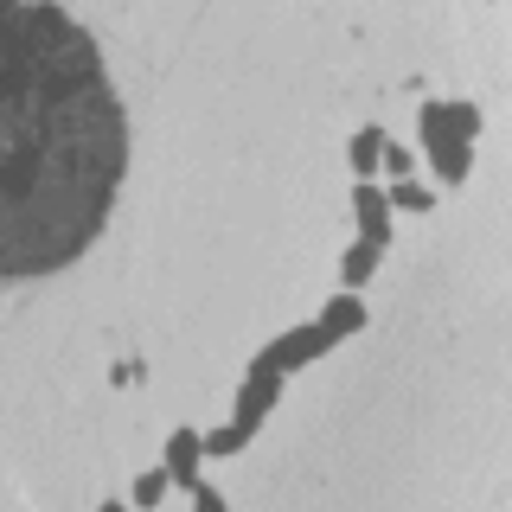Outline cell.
<instances>
[{
	"label": "cell",
	"instance_id": "5",
	"mask_svg": "<svg viewBox=\"0 0 512 512\" xmlns=\"http://www.w3.org/2000/svg\"><path fill=\"white\" fill-rule=\"evenodd\" d=\"M352 218H359V237L365 244H391V199H384L378 180H352Z\"/></svg>",
	"mask_w": 512,
	"mask_h": 512
},
{
	"label": "cell",
	"instance_id": "4",
	"mask_svg": "<svg viewBox=\"0 0 512 512\" xmlns=\"http://www.w3.org/2000/svg\"><path fill=\"white\" fill-rule=\"evenodd\" d=\"M276 397H282V372H263V365H250V372H244V384H237L231 423L244 429V436H256V429H263V416L276 410Z\"/></svg>",
	"mask_w": 512,
	"mask_h": 512
},
{
	"label": "cell",
	"instance_id": "9",
	"mask_svg": "<svg viewBox=\"0 0 512 512\" xmlns=\"http://www.w3.org/2000/svg\"><path fill=\"white\" fill-rule=\"evenodd\" d=\"M378 244H365V237H352V250L340 256V288H365V282H372L378 276Z\"/></svg>",
	"mask_w": 512,
	"mask_h": 512
},
{
	"label": "cell",
	"instance_id": "8",
	"mask_svg": "<svg viewBox=\"0 0 512 512\" xmlns=\"http://www.w3.org/2000/svg\"><path fill=\"white\" fill-rule=\"evenodd\" d=\"M384 128H359V135L346 141V160H352V180H372V173L384 167Z\"/></svg>",
	"mask_w": 512,
	"mask_h": 512
},
{
	"label": "cell",
	"instance_id": "3",
	"mask_svg": "<svg viewBox=\"0 0 512 512\" xmlns=\"http://www.w3.org/2000/svg\"><path fill=\"white\" fill-rule=\"evenodd\" d=\"M327 346H333V340L320 333V320H308V327H288L282 340H269L250 365H263V372H282V378H288V372H301V365H314Z\"/></svg>",
	"mask_w": 512,
	"mask_h": 512
},
{
	"label": "cell",
	"instance_id": "14",
	"mask_svg": "<svg viewBox=\"0 0 512 512\" xmlns=\"http://www.w3.org/2000/svg\"><path fill=\"white\" fill-rule=\"evenodd\" d=\"M192 512H231V506H224L218 487H205V480H199V487H192Z\"/></svg>",
	"mask_w": 512,
	"mask_h": 512
},
{
	"label": "cell",
	"instance_id": "2",
	"mask_svg": "<svg viewBox=\"0 0 512 512\" xmlns=\"http://www.w3.org/2000/svg\"><path fill=\"white\" fill-rule=\"evenodd\" d=\"M416 128H423V154H436V148H474L480 109L474 103H423V109H416Z\"/></svg>",
	"mask_w": 512,
	"mask_h": 512
},
{
	"label": "cell",
	"instance_id": "11",
	"mask_svg": "<svg viewBox=\"0 0 512 512\" xmlns=\"http://www.w3.org/2000/svg\"><path fill=\"white\" fill-rule=\"evenodd\" d=\"M384 199H391V212H436V192H429L423 180H391Z\"/></svg>",
	"mask_w": 512,
	"mask_h": 512
},
{
	"label": "cell",
	"instance_id": "1",
	"mask_svg": "<svg viewBox=\"0 0 512 512\" xmlns=\"http://www.w3.org/2000/svg\"><path fill=\"white\" fill-rule=\"evenodd\" d=\"M122 180L128 109L103 45L52 0H0V282L71 269Z\"/></svg>",
	"mask_w": 512,
	"mask_h": 512
},
{
	"label": "cell",
	"instance_id": "6",
	"mask_svg": "<svg viewBox=\"0 0 512 512\" xmlns=\"http://www.w3.org/2000/svg\"><path fill=\"white\" fill-rule=\"evenodd\" d=\"M199 468H205V436L199 429H173L167 436V474H173V487H199Z\"/></svg>",
	"mask_w": 512,
	"mask_h": 512
},
{
	"label": "cell",
	"instance_id": "15",
	"mask_svg": "<svg viewBox=\"0 0 512 512\" xmlns=\"http://www.w3.org/2000/svg\"><path fill=\"white\" fill-rule=\"evenodd\" d=\"M96 512H135V506H128V500H103V506H96Z\"/></svg>",
	"mask_w": 512,
	"mask_h": 512
},
{
	"label": "cell",
	"instance_id": "10",
	"mask_svg": "<svg viewBox=\"0 0 512 512\" xmlns=\"http://www.w3.org/2000/svg\"><path fill=\"white\" fill-rule=\"evenodd\" d=\"M167 487H173V474H167V468L135 474V487H128V506H135V512H154L160 500H167Z\"/></svg>",
	"mask_w": 512,
	"mask_h": 512
},
{
	"label": "cell",
	"instance_id": "7",
	"mask_svg": "<svg viewBox=\"0 0 512 512\" xmlns=\"http://www.w3.org/2000/svg\"><path fill=\"white\" fill-rule=\"evenodd\" d=\"M359 327H365V295L359 288H340V295L320 308V333H327V340H346V333H359Z\"/></svg>",
	"mask_w": 512,
	"mask_h": 512
},
{
	"label": "cell",
	"instance_id": "12",
	"mask_svg": "<svg viewBox=\"0 0 512 512\" xmlns=\"http://www.w3.org/2000/svg\"><path fill=\"white\" fill-rule=\"evenodd\" d=\"M250 436L237 423H224V429H205V455H237V448H244Z\"/></svg>",
	"mask_w": 512,
	"mask_h": 512
},
{
	"label": "cell",
	"instance_id": "13",
	"mask_svg": "<svg viewBox=\"0 0 512 512\" xmlns=\"http://www.w3.org/2000/svg\"><path fill=\"white\" fill-rule=\"evenodd\" d=\"M384 173H391V180H416V154L397 148V141H384Z\"/></svg>",
	"mask_w": 512,
	"mask_h": 512
}]
</instances>
